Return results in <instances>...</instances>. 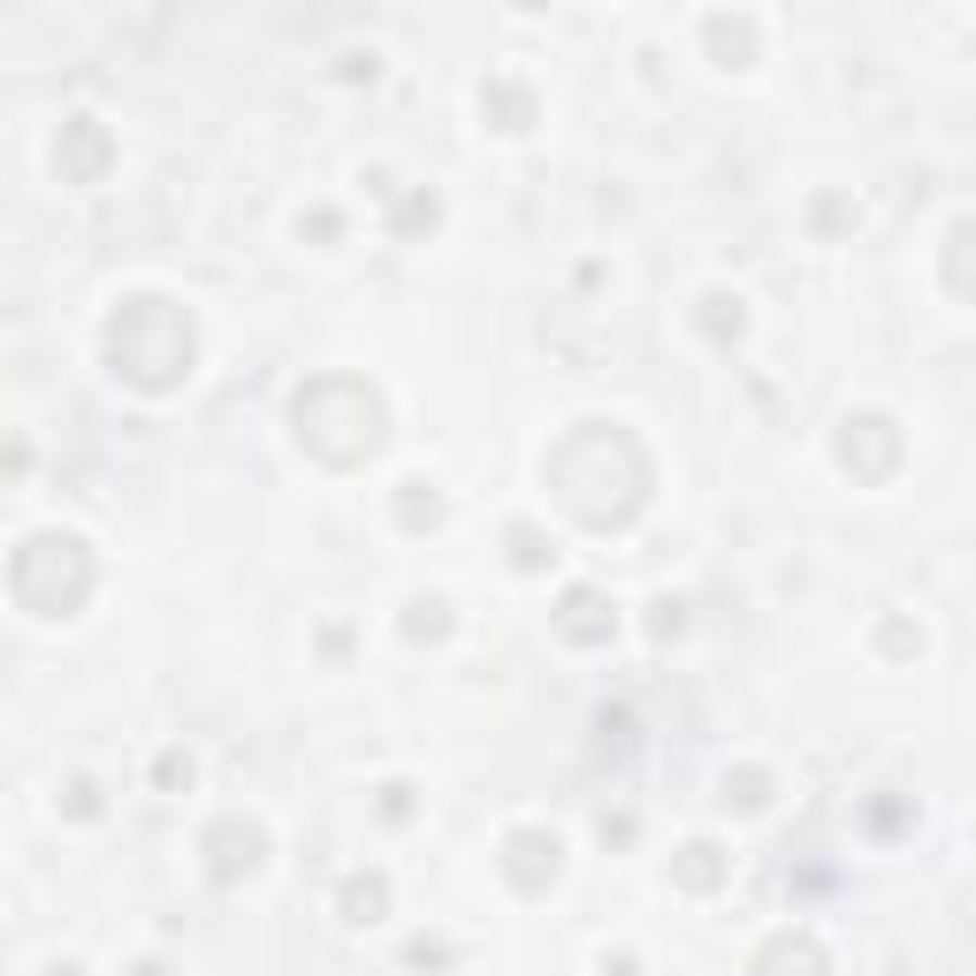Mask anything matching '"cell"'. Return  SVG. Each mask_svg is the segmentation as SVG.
Listing matches in <instances>:
<instances>
[{
    "mask_svg": "<svg viewBox=\"0 0 976 976\" xmlns=\"http://www.w3.org/2000/svg\"><path fill=\"white\" fill-rule=\"evenodd\" d=\"M344 908H352V923H375V908H382V877L352 885V892H344Z\"/></svg>",
    "mask_w": 976,
    "mask_h": 976,
    "instance_id": "7a4b0ae2",
    "label": "cell"
},
{
    "mask_svg": "<svg viewBox=\"0 0 976 976\" xmlns=\"http://www.w3.org/2000/svg\"><path fill=\"white\" fill-rule=\"evenodd\" d=\"M534 854H557V839H534V832H519V839H511V877H519V885H534V877H542V862H534Z\"/></svg>",
    "mask_w": 976,
    "mask_h": 976,
    "instance_id": "6da1fadb",
    "label": "cell"
}]
</instances>
